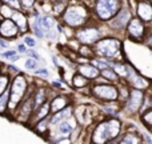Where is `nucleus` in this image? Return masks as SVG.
I'll use <instances>...</instances> for the list:
<instances>
[{
	"label": "nucleus",
	"mask_w": 152,
	"mask_h": 144,
	"mask_svg": "<svg viewBox=\"0 0 152 144\" xmlns=\"http://www.w3.org/2000/svg\"><path fill=\"white\" fill-rule=\"evenodd\" d=\"M50 124H51L50 118H47V119H43V120L37 121V123L35 124L34 127H32V129H34V131L36 132V134L43 135V134H45V132L48 131V128H50Z\"/></svg>",
	"instance_id": "obj_25"
},
{
	"label": "nucleus",
	"mask_w": 152,
	"mask_h": 144,
	"mask_svg": "<svg viewBox=\"0 0 152 144\" xmlns=\"http://www.w3.org/2000/svg\"><path fill=\"white\" fill-rule=\"evenodd\" d=\"M12 19L16 24H18L19 29H20V34H27L29 29V20L28 16L23 12V10H16L12 15Z\"/></svg>",
	"instance_id": "obj_15"
},
{
	"label": "nucleus",
	"mask_w": 152,
	"mask_h": 144,
	"mask_svg": "<svg viewBox=\"0 0 152 144\" xmlns=\"http://www.w3.org/2000/svg\"><path fill=\"white\" fill-rule=\"evenodd\" d=\"M100 76H102L104 80L108 81H118L120 79V76L118 75V72L112 68V67H107V68L100 69Z\"/></svg>",
	"instance_id": "obj_24"
},
{
	"label": "nucleus",
	"mask_w": 152,
	"mask_h": 144,
	"mask_svg": "<svg viewBox=\"0 0 152 144\" xmlns=\"http://www.w3.org/2000/svg\"><path fill=\"white\" fill-rule=\"evenodd\" d=\"M1 5H3V1H1V0H0V8H1Z\"/></svg>",
	"instance_id": "obj_43"
},
{
	"label": "nucleus",
	"mask_w": 152,
	"mask_h": 144,
	"mask_svg": "<svg viewBox=\"0 0 152 144\" xmlns=\"http://www.w3.org/2000/svg\"><path fill=\"white\" fill-rule=\"evenodd\" d=\"M10 99H11V89L8 87L1 95H0V115H4L10 110Z\"/></svg>",
	"instance_id": "obj_22"
},
{
	"label": "nucleus",
	"mask_w": 152,
	"mask_h": 144,
	"mask_svg": "<svg viewBox=\"0 0 152 144\" xmlns=\"http://www.w3.org/2000/svg\"><path fill=\"white\" fill-rule=\"evenodd\" d=\"M79 53H80L83 58H87V59H92L96 53H95V50L91 48L88 44H83L80 48H79Z\"/></svg>",
	"instance_id": "obj_29"
},
{
	"label": "nucleus",
	"mask_w": 152,
	"mask_h": 144,
	"mask_svg": "<svg viewBox=\"0 0 152 144\" xmlns=\"http://www.w3.org/2000/svg\"><path fill=\"white\" fill-rule=\"evenodd\" d=\"M121 123L119 119L111 118L107 120L100 121L97 126H95L94 131L91 134V142L96 144L113 143L115 139L120 135Z\"/></svg>",
	"instance_id": "obj_1"
},
{
	"label": "nucleus",
	"mask_w": 152,
	"mask_h": 144,
	"mask_svg": "<svg viewBox=\"0 0 152 144\" xmlns=\"http://www.w3.org/2000/svg\"><path fill=\"white\" fill-rule=\"evenodd\" d=\"M24 44L29 48H34L35 45H36V40L32 36H29V35H26V36H24Z\"/></svg>",
	"instance_id": "obj_35"
},
{
	"label": "nucleus",
	"mask_w": 152,
	"mask_h": 144,
	"mask_svg": "<svg viewBox=\"0 0 152 144\" xmlns=\"http://www.w3.org/2000/svg\"><path fill=\"white\" fill-rule=\"evenodd\" d=\"M51 115H52V113H51V103L47 100V102L43 103L39 108H36V110L34 111V115L29 119V124H31V127H34L37 121L50 118Z\"/></svg>",
	"instance_id": "obj_13"
},
{
	"label": "nucleus",
	"mask_w": 152,
	"mask_h": 144,
	"mask_svg": "<svg viewBox=\"0 0 152 144\" xmlns=\"http://www.w3.org/2000/svg\"><path fill=\"white\" fill-rule=\"evenodd\" d=\"M127 79H128L129 84H131L134 88L144 89V88H147V87L150 86L148 80H145L144 77H142L140 75H137V73L135 72L129 66H128V76H127Z\"/></svg>",
	"instance_id": "obj_16"
},
{
	"label": "nucleus",
	"mask_w": 152,
	"mask_h": 144,
	"mask_svg": "<svg viewBox=\"0 0 152 144\" xmlns=\"http://www.w3.org/2000/svg\"><path fill=\"white\" fill-rule=\"evenodd\" d=\"M43 24H44V28H45V31H51V29H53V27L56 26V21H55V19L52 18V16H48V15H45V16H43Z\"/></svg>",
	"instance_id": "obj_31"
},
{
	"label": "nucleus",
	"mask_w": 152,
	"mask_h": 144,
	"mask_svg": "<svg viewBox=\"0 0 152 144\" xmlns=\"http://www.w3.org/2000/svg\"><path fill=\"white\" fill-rule=\"evenodd\" d=\"M35 73H36L37 76H42V77H48V76H50V71H48L47 68H37Z\"/></svg>",
	"instance_id": "obj_37"
},
{
	"label": "nucleus",
	"mask_w": 152,
	"mask_h": 144,
	"mask_svg": "<svg viewBox=\"0 0 152 144\" xmlns=\"http://www.w3.org/2000/svg\"><path fill=\"white\" fill-rule=\"evenodd\" d=\"M94 50L99 58L115 59L121 51V43L116 37H100L94 44Z\"/></svg>",
	"instance_id": "obj_4"
},
{
	"label": "nucleus",
	"mask_w": 152,
	"mask_h": 144,
	"mask_svg": "<svg viewBox=\"0 0 152 144\" xmlns=\"http://www.w3.org/2000/svg\"><path fill=\"white\" fill-rule=\"evenodd\" d=\"M132 16H131V11L126 7H121V10L118 12V15L110 21V26L112 27L113 29H118V31H121V29H127V26L131 21Z\"/></svg>",
	"instance_id": "obj_11"
},
{
	"label": "nucleus",
	"mask_w": 152,
	"mask_h": 144,
	"mask_svg": "<svg viewBox=\"0 0 152 144\" xmlns=\"http://www.w3.org/2000/svg\"><path fill=\"white\" fill-rule=\"evenodd\" d=\"M11 86V76L8 72H1L0 75V95Z\"/></svg>",
	"instance_id": "obj_27"
},
{
	"label": "nucleus",
	"mask_w": 152,
	"mask_h": 144,
	"mask_svg": "<svg viewBox=\"0 0 152 144\" xmlns=\"http://www.w3.org/2000/svg\"><path fill=\"white\" fill-rule=\"evenodd\" d=\"M3 3H5V4L11 5V7H13L15 10H21V3L20 0H1Z\"/></svg>",
	"instance_id": "obj_33"
},
{
	"label": "nucleus",
	"mask_w": 152,
	"mask_h": 144,
	"mask_svg": "<svg viewBox=\"0 0 152 144\" xmlns=\"http://www.w3.org/2000/svg\"><path fill=\"white\" fill-rule=\"evenodd\" d=\"M50 103H51V113H55L58 111H61L63 108L68 107L71 100H69V97L67 95H58Z\"/></svg>",
	"instance_id": "obj_18"
},
{
	"label": "nucleus",
	"mask_w": 152,
	"mask_h": 144,
	"mask_svg": "<svg viewBox=\"0 0 152 144\" xmlns=\"http://www.w3.org/2000/svg\"><path fill=\"white\" fill-rule=\"evenodd\" d=\"M0 45H1V47H4V48H7L8 47V43L4 42V39L1 37V39H0Z\"/></svg>",
	"instance_id": "obj_41"
},
{
	"label": "nucleus",
	"mask_w": 152,
	"mask_h": 144,
	"mask_svg": "<svg viewBox=\"0 0 152 144\" xmlns=\"http://www.w3.org/2000/svg\"><path fill=\"white\" fill-rule=\"evenodd\" d=\"M56 143H71L72 142V139H66V137H60V139H58V140H55Z\"/></svg>",
	"instance_id": "obj_40"
},
{
	"label": "nucleus",
	"mask_w": 152,
	"mask_h": 144,
	"mask_svg": "<svg viewBox=\"0 0 152 144\" xmlns=\"http://www.w3.org/2000/svg\"><path fill=\"white\" fill-rule=\"evenodd\" d=\"M89 94L100 102H118L120 97L119 88L115 84L94 83L89 86Z\"/></svg>",
	"instance_id": "obj_6"
},
{
	"label": "nucleus",
	"mask_w": 152,
	"mask_h": 144,
	"mask_svg": "<svg viewBox=\"0 0 152 144\" xmlns=\"http://www.w3.org/2000/svg\"><path fill=\"white\" fill-rule=\"evenodd\" d=\"M11 99H10V111H15L18 105L21 103V100L27 96L28 94V83H27V77L23 73H16L13 80L11 81Z\"/></svg>",
	"instance_id": "obj_3"
},
{
	"label": "nucleus",
	"mask_w": 152,
	"mask_h": 144,
	"mask_svg": "<svg viewBox=\"0 0 152 144\" xmlns=\"http://www.w3.org/2000/svg\"><path fill=\"white\" fill-rule=\"evenodd\" d=\"M15 11L16 10L13 7H11V5L3 3L1 8H0V16H1L3 19H10V18H12V15H13V12H15Z\"/></svg>",
	"instance_id": "obj_30"
},
{
	"label": "nucleus",
	"mask_w": 152,
	"mask_h": 144,
	"mask_svg": "<svg viewBox=\"0 0 152 144\" xmlns=\"http://www.w3.org/2000/svg\"><path fill=\"white\" fill-rule=\"evenodd\" d=\"M140 120H142V123L144 124L147 128H150L152 131V108L150 110L144 111V112L142 113V116H140Z\"/></svg>",
	"instance_id": "obj_28"
},
{
	"label": "nucleus",
	"mask_w": 152,
	"mask_h": 144,
	"mask_svg": "<svg viewBox=\"0 0 152 144\" xmlns=\"http://www.w3.org/2000/svg\"><path fill=\"white\" fill-rule=\"evenodd\" d=\"M1 20H3V18H1V16H0V24H1Z\"/></svg>",
	"instance_id": "obj_44"
},
{
	"label": "nucleus",
	"mask_w": 152,
	"mask_h": 144,
	"mask_svg": "<svg viewBox=\"0 0 152 144\" xmlns=\"http://www.w3.org/2000/svg\"><path fill=\"white\" fill-rule=\"evenodd\" d=\"M27 53H28V56H31V58H35V59H37V60H39V59H40V56L37 55V53L35 52L34 50H29V51H27Z\"/></svg>",
	"instance_id": "obj_38"
},
{
	"label": "nucleus",
	"mask_w": 152,
	"mask_h": 144,
	"mask_svg": "<svg viewBox=\"0 0 152 144\" xmlns=\"http://www.w3.org/2000/svg\"><path fill=\"white\" fill-rule=\"evenodd\" d=\"M120 10V0H96L94 4V13L100 21H111Z\"/></svg>",
	"instance_id": "obj_5"
},
{
	"label": "nucleus",
	"mask_w": 152,
	"mask_h": 144,
	"mask_svg": "<svg viewBox=\"0 0 152 144\" xmlns=\"http://www.w3.org/2000/svg\"><path fill=\"white\" fill-rule=\"evenodd\" d=\"M88 80L89 79H87L86 76H83L80 72H76L75 75L71 77V84H72V87H75V88L81 89V88H86V87L91 86Z\"/></svg>",
	"instance_id": "obj_21"
},
{
	"label": "nucleus",
	"mask_w": 152,
	"mask_h": 144,
	"mask_svg": "<svg viewBox=\"0 0 152 144\" xmlns=\"http://www.w3.org/2000/svg\"><path fill=\"white\" fill-rule=\"evenodd\" d=\"M34 111H35L34 91H31L27 94V96L21 100V103L18 105V108L13 111V115H15L16 120L21 121V123H26V121H29V119L32 118V112Z\"/></svg>",
	"instance_id": "obj_8"
},
{
	"label": "nucleus",
	"mask_w": 152,
	"mask_h": 144,
	"mask_svg": "<svg viewBox=\"0 0 152 144\" xmlns=\"http://www.w3.org/2000/svg\"><path fill=\"white\" fill-rule=\"evenodd\" d=\"M24 67H26V69H35V71H36V69L39 68V61H37V59L29 56L26 60V63H24Z\"/></svg>",
	"instance_id": "obj_32"
},
{
	"label": "nucleus",
	"mask_w": 152,
	"mask_h": 144,
	"mask_svg": "<svg viewBox=\"0 0 152 144\" xmlns=\"http://www.w3.org/2000/svg\"><path fill=\"white\" fill-rule=\"evenodd\" d=\"M18 51H19L20 53L27 52V45L24 44V43H23V44H19V45H18Z\"/></svg>",
	"instance_id": "obj_39"
},
{
	"label": "nucleus",
	"mask_w": 152,
	"mask_h": 144,
	"mask_svg": "<svg viewBox=\"0 0 152 144\" xmlns=\"http://www.w3.org/2000/svg\"><path fill=\"white\" fill-rule=\"evenodd\" d=\"M72 112H74V108L71 107V105H68V107L63 108L61 111H58V112L52 113V115L50 116V121L52 126H56L58 123H60L61 120H64V119L69 118V116H72Z\"/></svg>",
	"instance_id": "obj_20"
},
{
	"label": "nucleus",
	"mask_w": 152,
	"mask_h": 144,
	"mask_svg": "<svg viewBox=\"0 0 152 144\" xmlns=\"http://www.w3.org/2000/svg\"><path fill=\"white\" fill-rule=\"evenodd\" d=\"M19 34H20V29L12 18L3 19L0 24V36L4 39H15L19 36Z\"/></svg>",
	"instance_id": "obj_12"
},
{
	"label": "nucleus",
	"mask_w": 152,
	"mask_h": 144,
	"mask_svg": "<svg viewBox=\"0 0 152 144\" xmlns=\"http://www.w3.org/2000/svg\"><path fill=\"white\" fill-rule=\"evenodd\" d=\"M74 36L81 44L94 45L102 37V32H100L99 27L92 26V24L88 23L86 26L80 27V28H76V31L74 32Z\"/></svg>",
	"instance_id": "obj_7"
},
{
	"label": "nucleus",
	"mask_w": 152,
	"mask_h": 144,
	"mask_svg": "<svg viewBox=\"0 0 152 144\" xmlns=\"http://www.w3.org/2000/svg\"><path fill=\"white\" fill-rule=\"evenodd\" d=\"M1 72H3V66L0 64V75H1Z\"/></svg>",
	"instance_id": "obj_42"
},
{
	"label": "nucleus",
	"mask_w": 152,
	"mask_h": 144,
	"mask_svg": "<svg viewBox=\"0 0 152 144\" xmlns=\"http://www.w3.org/2000/svg\"><path fill=\"white\" fill-rule=\"evenodd\" d=\"M120 143H123V144H137V143H142V137L139 136V135H136V134H124V136L121 137L120 140H119Z\"/></svg>",
	"instance_id": "obj_26"
},
{
	"label": "nucleus",
	"mask_w": 152,
	"mask_h": 144,
	"mask_svg": "<svg viewBox=\"0 0 152 144\" xmlns=\"http://www.w3.org/2000/svg\"><path fill=\"white\" fill-rule=\"evenodd\" d=\"M61 21L69 28H80L89 23V11L86 5L69 4L61 15Z\"/></svg>",
	"instance_id": "obj_2"
},
{
	"label": "nucleus",
	"mask_w": 152,
	"mask_h": 144,
	"mask_svg": "<svg viewBox=\"0 0 152 144\" xmlns=\"http://www.w3.org/2000/svg\"><path fill=\"white\" fill-rule=\"evenodd\" d=\"M0 56L1 58H5V59H10V58H12V59H15L16 56H18V51H4V52H1L0 53Z\"/></svg>",
	"instance_id": "obj_36"
},
{
	"label": "nucleus",
	"mask_w": 152,
	"mask_h": 144,
	"mask_svg": "<svg viewBox=\"0 0 152 144\" xmlns=\"http://www.w3.org/2000/svg\"><path fill=\"white\" fill-rule=\"evenodd\" d=\"M76 124H77V121H76V118H72V116H69V118L61 120L60 123H58L56 126H58L59 134L68 135V134H71V132L76 128Z\"/></svg>",
	"instance_id": "obj_19"
},
{
	"label": "nucleus",
	"mask_w": 152,
	"mask_h": 144,
	"mask_svg": "<svg viewBox=\"0 0 152 144\" xmlns=\"http://www.w3.org/2000/svg\"><path fill=\"white\" fill-rule=\"evenodd\" d=\"M127 35L131 40L134 42H139L144 37L145 35V26H144V21L137 16V18L131 19V21L128 23L127 26Z\"/></svg>",
	"instance_id": "obj_10"
},
{
	"label": "nucleus",
	"mask_w": 152,
	"mask_h": 144,
	"mask_svg": "<svg viewBox=\"0 0 152 144\" xmlns=\"http://www.w3.org/2000/svg\"><path fill=\"white\" fill-rule=\"evenodd\" d=\"M137 16L142 19L143 21H152V3L142 0L137 3L136 7Z\"/></svg>",
	"instance_id": "obj_17"
},
{
	"label": "nucleus",
	"mask_w": 152,
	"mask_h": 144,
	"mask_svg": "<svg viewBox=\"0 0 152 144\" xmlns=\"http://www.w3.org/2000/svg\"><path fill=\"white\" fill-rule=\"evenodd\" d=\"M47 102V91L44 88H37L34 91V103H35V110L39 108L43 103Z\"/></svg>",
	"instance_id": "obj_23"
},
{
	"label": "nucleus",
	"mask_w": 152,
	"mask_h": 144,
	"mask_svg": "<svg viewBox=\"0 0 152 144\" xmlns=\"http://www.w3.org/2000/svg\"><path fill=\"white\" fill-rule=\"evenodd\" d=\"M77 72H80L83 76H86L89 80H95V79L100 77V69L96 67L94 63L87 64V63H80L77 66Z\"/></svg>",
	"instance_id": "obj_14"
},
{
	"label": "nucleus",
	"mask_w": 152,
	"mask_h": 144,
	"mask_svg": "<svg viewBox=\"0 0 152 144\" xmlns=\"http://www.w3.org/2000/svg\"><path fill=\"white\" fill-rule=\"evenodd\" d=\"M35 1L36 0H20L21 3V10H31L32 7L35 5Z\"/></svg>",
	"instance_id": "obj_34"
},
{
	"label": "nucleus",
	"mask_w": 152,
	"mask_h": 144,
	"mask_svg": "<svg viewBox=\"0 0 152 144\" xmlns=\"http://www.w3.org/2000/svg\"><path fill=\"white\" fill-rule=\"evenodd\" d=\"M143 100H144V94H143V89L139 88H132L129 92V97L126 102V107L124 110L128 113H136L137 111L142 108L143 105Z\"/></svg>",
	"instance_id": "obj_9"
}]
</instances>
